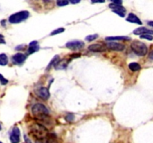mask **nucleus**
Wrapping results in <instances>:
<instances>
[{"label":"nucleus","mask_w":153,"mask_h":143,"mask_svg":"<svg viewBox=\"0 0 153 143\" xmlns=\"http://www.w3.org/2000/svg\"><path fill=\"white\" fill-rule=\"evenodd\" d=\"M131 49L137 55L143 57L148 52V48L145 43L139 40H134L131 44Z\"/></svg>","instance_id":"1"},{"label":"nucleus","mask_w":153,"mask_h":143,"mask_svg":"<svg viewBox=\"0 0 153 143\" xmlns=\"http://www.w3.org/2000/svg\"><path fill=\"white\" fill-rule=\"evenodd\" d=\"M31 131L34 136H36L38 140H44L47 137L48 131L44 125L39 124H34L31 126Z\"/></svg>","instance_id":"2"},{"label":"nucleus","mask_w":153,"mask_h":143,"mask_svg":"<svg viewBox=\"0 0 153 143\" xmlns=\"http://www.w3.org/2000/svg\"><path fill=\"white\" fill-rule=\"evenodd\" d=\"M32 113L37 118H43L44 116L49 115V111L46 108V107L43 104H36L32 107L31 109Z\"/></svg>","instance_id":"3"},{"label":"nucleus","mask_w":153,"mask_h":143,"mask_svg":"<svg viewBox=\"0 0 153 143\" xmlns=\"http://www.w3.org/2000/svg\"><path fill=\"white\" fill-rule=\"evenodd\" d=\"M29 16V12L27 11H19L18 13L12 14L11 16H10L8 20L10 23L13 24H16V23H19L23 22V20L26 19Z\"/></svg>","instance_id":"4"},{"label":"nucleus","mask_w":153,"mask_h":143,"mask_svg":"<svg viewBox=\"0 0 153 143\" xmlns=\"http://www.w3.org/2000/svg\"><path fill=\"white\" fill-rule=\"evenodd\" d=\"M66 48H68L70 50L76 51L82 49L84 46V43L80 41V40H73L70 41L66 44Z\"/></svg>","instance_id":"5"},{"label":"nucleus","mask_w":153,"mask_h":143,"mask_svg":"<svg viewBox=\"0 0 153 143\" xmlns=\"http://www.w3.org/2000/svg\"><path fill=\"white\" fill-rule=\"evenodd\" d=\"M10 141L11 143H19L20 142V131L19 127H14L10 136Z\"/></svg>","instance_id":"6"},{"label":"nucleus","mask_w":153,"mask_h":143,"mask_svg":"<svg viewBox=\"0 0 153 143\" xmlns=\"http://www.w3.org/2000/svg\"><path fill=\"white\" fill-rule=\"evenodd\" d=\"M109 7L112 8V11L115 14H118L119 16L121 17H124L125 15V8L123 7L122 6H117V5H114V4H110Z\"/></svg>","instance_id":"7"},{"label":"nucleus","mask_w":153,"mask_h":143,"mask_svg":"<svg viewBox=\"0 0 153 143\" xmlns=\"http://www.w3.org/2000/svg\"><path fill=\"white\" fill-rule=\"evenodd\" d=\"M106 49V47L102 44H92L88 46V50L92 52H105Z\"/></svg>","instance_id":"8"},{"label":"nucleus","mask_w":153,"mask_h":143,"mask_svg":"<svg viewBox=\"0 0 153 143\" xmlns=\"http://www.w3.org/2000/svg\"><path fill=\"white\" fill-rule=\"evenodd\" d=\"M107 46L110 49L114 51H117V52H121V51H123L125 49V45L123 44L115 42H108L107 43Z\"/></svg>","instance_id":"9"},{"label":"nucleus","mask_w":153,"mask_h":143,"mask_svg":"<svg viewBox=\"0 0 153 143\" xmlns=\"http://www.w3.org/2000/svg\"><path fill=\"white\" fill-rule=\"evenodd\" d=\"M26 55L23 53H17L12 57L13 63L15 64H22L26 60Z\"/></svg>","instance_id":"10"},{"label":"nucleus","mask_w":153,"mask_h":143,"mask_svg":"<svg viewBox=\"0 0 153 143\" xmlns=\"http://www.w3.org/2000/svg\"><path fill=\"white\" fill-rule=\"evenodd\" d=\"M134 34L136 35H143V34H150L153 35V31L151 29H148L146 27H140L136 28L133 32Z\"/></svg>","instance_id":"11"},{"label":"nucleus","mask_w":153,"mask_h":143,"mask_svg":"<svg viewBox=\"0 0 153 143\" xmlns=\"http://www.w3.org/2000/svg\"><path fill=\"white\" fill-rule=\"evenodd\" d=\"M37 95L44 100H47L49 98V96H50L49 89L46 87L40 88L37 91Z\"/></svg>","instance_id":"12"},{"label":"nucleus","mask_w":153,"mask_h":143,"mask_svg":"<svg viewBox=\"0 0 153 143\" xmlns=\"http://www.w3.org/2000/svg\"><path fill=\"white\" fill-rule=\"evenodd\" d=\"M128 22H130L132 23H135V24L138 25H142V22H141V19L136 16L135 14H129V16H128L127 19H126Z\"/></svg>","instance_id":"13"},{"label":"nucleus","mask_w":153,"mask_h":143,"mask_svg":"<svg viewBox=\"0 0 153 143\" xmlns=\"http://www.w3.org/2000/svg\"><path fill=\"white\" fill-rule=\"evenodd\" d=\"M39 50V45L37 44V41H32L31 43H29V47H28V54H31L32 53L35 52Z\"/></svg>","instance_id":"14"},{"label":"nucleus","mask_w":153,"mask_h":143,"mask_svg":"<svg viewBox=\"0 0 153 143\" xmlns=\"http://www.w3.org/2000/svg\"><path fill=\"white\" fill-rule=\"evenodd\" d=\"M105 40H108V41H111V40H131V38L129 37H126V36H117V37H105Z\"/></svg>","instance_id":"15"},{"label":"nucleus","mask_w":153,"mask_h":143,"mask_svg":"<svg viewBox=\"0 0 153 143\" xmlns=\"http://www.w3.org/2000/svg\"><path fill=\"white\" fill-rule=\"evenodd\" d=\"M129 68L131 71L132 72H138L141 69V66L139 63H135V62H133V63H129Z\"/></svg>","instance_id":"16"},{"label":"nucleus","mask_w":153,"mask_h":143,"mask_svg":"<svg viewBox=\"0 0 153 143\" xmlns=\"http://www.w3.org/2000/svg\"><path fill=\"white\" fill-rule=\"evenodd\" d=\"M8 63V58L5 54H0V66H5Z\"/></svg>","instance_id":"17"},{"label":"nucleus","mask_w":153,"mask_h":143,"mask_svg":"<svg viewBox=\"0 0 153 143\" xmlns=\"http://www.w3.org/2000/svg\"><path fill=\"white\" fill-rule=\"evenodd\" d=\"M59 59H60V57L58 55H55L54 57V58H52V60L50 61V63H49V65H48V66H47L46 68V70H49L50 69V68L52 67V66H55V65L56 64V63L59 61Z\"/></svg>","instance_id":"18"},{"label":"nucleus","mask_w":153,"mask_h":143,"mask_svg":"<svg viewBox=\"0 0 153 143\" xmlns=\"http://www.w3.org/2000/svg\"><path fill=\"white\" fill-rule=\"evenodd\" d=\"M69 4V2L66 0H59L57 2V5L60 7H63V6H66Z\"/></svg>","instance_id":"19"},{"label":"nucleus","mask_w":153,"mask_h":143,"mask_svg":"<svg viewBox=\"0 0 153 143\" xmlns=\"http://www.w3.org/2000/svg\"><path fill=\"white\" fill-rule=\"evenodd\" d=\"M64 28H57V29H55L54 30L53 32H52V33L50 34L51 35H55V34H60V33H62V32H64Z\"/></svg>","instance_id":"20"},{"label":"nucleus","mask_w":153,"mask_h":143,"mask_svg":"<svg viewBox=\"0 0 153 143\" xmlns=\"http://www.w3.org/2000/svg\"><path fill=\"white\" fill-rule=\"evenodd\" d=\"M0 83H1L2 85H6L8 83V80L6 78H5L2 74H0Z\"/></svg>","instance_id":"21"},{"label":"nucleus","mask_w":153,"mask_h":143,"mask_svg":"<svg viewBox=\"0 0 153 143\" xmlns=\"http://www.w3.org/2000/svg\"><path fill=\"white\" fill-rule=\"evenodd\" d=\"M98 37V34H93V35H88L87 37H86V40L87 41H93V40H96Z\"/></svg>","instance_id":"22"},{"label":"nucleus","mask_w":153,"mask_h":143,"mask_svg":"<svg viewBox=\"0 0 153 143\" xmlns=\"http://www.w3.org/2000/svg\"><path fill=\"white\" fill-rule=\"evenodd\" d=\"M74 119H75V116L73 113H69L66 116V120L67 122H73Z\"/></svg>","instance_id":"23"},{"label":"nucleus","mask_w":153,"mask_h":143,"mask_svg":"<svg viewBox=\"0 0 153 143\" xmlns=\"http://www.w3.org/2000/svg\"><path fill=\"white\" fill-rule=\"evenodd\" d=\"M141 39H146L148 40H153V36L150 34H143L141 36Z\"/></svg>","instance_id":"24"},{"label":"nucleus","mask_w":153,"mask_h":143,"mask_svg":"<svg viewBox=\"0 0 153 143\" xmlns=\"http://www.w3.org/2000/svg\"><path fill=\"white\" fill-rule=\"evenodd\" d=\"M24 140H25V142L26 143H32L31 142V140H30L29 138L26 136V135H24Z\"/></svg>","instance_id":"25"},{"label":"nucleus","mask_w":153,"mask_h":143,"mask_svg":"<svg viewBox=\"0 0 153 143\" xmlns=\"http://www.w3.org/2000/svg\"><path fill=\"white\" fill-rule=\"evenodd\" d=\"M112 3L114 4V5H117V6H121L123 3L122 1H117V0H114L112 2Z\"/></svg>","instance_id":"26"},{"label":"nucleus","mask_w":153,"mask_h":143,"mask_svg":"<svg viewBox=\"0 0 153 143\" xmlns=\"http://www.w3.org/2000/svg\"><path fill=\"white\" fill-rule=\"evenodd\" d=\"M0 43H3V44L5 43V40H4V37L2 34H0Z\"/></svg>","instance_id":"27"},{"label":"nucleus","mask_w":153,"mask_h":143,"mask_svg":"<svg viewBox=\"0 0 153 143\" xmlns=\"http://www.w3.org/2000/svg\"><path fill=\"white\" fill-rule=\"evenodd\" d=\"M149 58H150V59L152 60H153V50L150 53V54H149Z\"/></svg>","instance_id":"28"},{"label":"nucleus","mask_w":153,"mask_h":143,"mask_svg":"<svg viewBox=\"0 0 153 143\" xmlns=\"http://www.w3.org/2000/svg\"><path fill=\"white\" fill-rule=\"evenodd\" d=\"M105 1H92L93 3H103Z\"/></svg>","instance_id":"29"},{"label":"nucleus","mask_w":153,"mask_h":143,"mask_svg":"<svg viewBox=\"0 0 153 143\" xmlns=\"http://www.w3.org/2000/svg\"><path fill=\"white\" fill-rule=\"evenodd\" d=\"M70 2L73 4H76V3H78V2H80V1H79V0H78V1H73V0H71Z\"/></svg>","instance_id":"30"},{"label":"nucleus","mask_w":153,"mask_h":143,"mask_svg":"<svg viewBox=\"0 0 153 143\" xmlns=\"http://www.w3.org/2000/svg\"><path fill=\"white\" fill-rule=\"evenodd\" d=\"M148 25H150V26L153 27V21H150V22H148Z\"/></svg>","instance_id":"31"},{"label":"nucleus","mask_w":153,"mask_h":143,"mask_svg":"<svg viewBox=\"0 0 153 143\" xmlns=\"http://www.w3.org/2000/svg\"><path fill=\"white\" fill-rule=\"evenodd\" d=\"M0 130H2V127H1V125H0Z\"/></svg>","instance_id":"32"},{"label":"nucleus","mask_w":153,"mask_h":143,"mask_svg":"<svg viewBox=\"0 0 153 143\" xmlns=\"http://www.w3.org/2000/svg\"><path fill=\"white\" fill-rule=\"evenodd\" d=\"M0 143H3V142H0Z\"/></svg>","instance_id":"33"}]
</instances>
